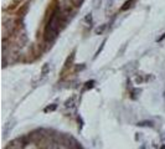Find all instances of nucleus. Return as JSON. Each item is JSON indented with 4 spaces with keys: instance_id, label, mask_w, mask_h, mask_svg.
Segmentation results:
<instances>
[{
    "instance_id": "423d86ee",
    "label": "nucleus",
    "mask_w": 165,
    "mask_h": 149,
    "mask_svg": "<svg viewBox=\"0 0 165 149\" xmlns=\"http://www.w3.org/2000/svg\"><path fill=\"white\" fill-rule=\"evenodd\" d=\"M48 71H50V65L45 63L44 67H42V72H41V74H42V76H46V74L48 73Z\"/></svg>"
},
{
    "instance_id": "9d476101",
    "label": "nucleus",
    "mask_w": 165,
    "mask_h": 149,
    "mask_svg": "<svg viewBox=\"0 0 165 149\" xmlns=\"http://www.w3.org/2000/svg\"><path fill=\"white\" fill-rule=\"evenodd\" d=\"M73 102H75V97H72V98L67 99V101H66V103H65V106H66V107H72V106H73Z\"/></svg>"
},
{
    "instance_id": "1a4fd4ad",
    "label": "nucleus",
    "mask_w": 165,
    "mask_h": 149,
    "mask_svg": "<svg viewBox=\"0 0 165 149\" xmlns=\"http://www.w3.org/2000/svg\"><path fill=\"white\" fill-rule=\"evenodd\" d=\"M71 1H72V4L75 5L76 7H80L82 4H83V1H85V0H71Z\"/></svg>"
},
{
    "instance_id": "f8f14e48",
    "label": "nucleus",
    "mask_w": 165,
    "mask_h": 149,
    "mask_svg": "<svg viewBox=\"0 0 165 149\" xmlns=\"http://www.w3.org/2000/svg\"><path fill=\"white\" fill-rule=\"evenodd\" d=\"M85 20L87 21V22H92V14H87V16H86V18H85Z\"/></svg>"
},
{
    "instance_id": "f03ea898",
    "label": "nucleus",
    "mask_w": 165,
    "mask_h": 149,
    "mask_svg": "<svg viewBox=\"0 0 165 149\" xmlns=\"http://www.w3.org/2000/svg\"><path fill=\"white\" fill-rule=\"evenodd\" d=\"M135 1H137V0H128V1H126V3H124V5L122 6V9H120V10H123V11L128 10L129 7H132V6H133V4H134Z\"/></svg>"
},
{
    "instance_id": "dca6fc26",
    "label": "nucleus",
    "mask_w": 165,
    "mask_h": 149,
    "mask_svg": "<svg viewBox=\"0 0 165 149\" xmlns=\"http://www.w3.org/2000/svg\"><path fill=\"white\" fill-rule=\"evenodd\" d=\"M93 1H94V3H96V1H97V0H93Z\"/></svg>"
},
{
    "instance_id": "9b49d317",
    "label": "nucleus",
    "mask_w": 165,
    "mask_h": 149,
    "mask_svg": "<svg viewBox=\"0 0 165 149\" xmlns=\"http://www.w3.org/2000/svg\"><path fill=\"white\" fill-rule=\"evenodd\" d=\"M104 44H106V41H103V42H102L101 47H100V48H98V51L96 52V56H94V57H97L98 55H100V54H101V51H102V50H103V47H104Z\"/></svg>"
},
{
    "instance_id": "39448f33",
    "label": "nucleus",
    "mask_w": 165,
    "mask_h": 149,
    "mask_svg": "<svg viewBox=\"0 0 165 149\" xmlns=\"http://www.w3.org/2000/svg\"><path fill=\"white\" fill-rule=\"evenodd\" d=\"M104 30H106V24L101 25V26H98V28L96 29V34H97V35H102L103 32H104Z\"/></svg>"
},
{
    "instance_id": "2eb2a0df",
    "label": "nucleus",
    "mask_w": 165,
    "mask_h": 149,
    "mask_svg": "<svg viewBox=\"0 0 165 149\" xmlns=\"http://www.w3.org/2000/svg\"><path fill=\"white\" fill-rule=\"evenodd\" d=\"M140 149H145V147H144V145H143V147H142V148H140Z\"/></svg>"
},
{
    "instance_id": "0eeeda50",
    "label": "nucleus",
    "mask_w": 165,
    "mask_h": 149,
    "mask_svg": "<svg viewBox=\"0 0 165 149\" xmlns=\"http://www.w3.org/2000/svg\"><path fill=\"white\" fill-rule=\"evenodd\" d=\"M94 83H96V82H94L93 80H91V81L86 82V86H85V88H86V89H91V88H93Z\"/></svg>"
},
{
    "instance_id": "ddd939ff",
    "label": "nucleus",
    "mask_w": 165,
    "mask_h": 149,
    "mask_svg": "<svg viewBox=\"0 0 165 149\" xmlns=\"http://www.w3.org/2000/svg\"><path fill=\"white\" fill-rule=\"evenodd\" d=\"M164 39H165V34H164V35H163L161 37H159V39H158V41H163Z\"/></svg>"
},
{
    "instance_id": "6e6552de",
    "label": "nucleus",
    "mask_w": 165,
    "mask_h": 149,
    "mask_svg": "<svg viewBox=\"0 0 165 149\" xmlns=\"http://www.w3.org/2000/svg\"><path fill=\"white\" fill-rule=\"evenodd\" d=\"M57 108V104H51V106H47L45 108V112H54Z\"/></svg>"
},
{
    "instance_id": "7ed1b4c3",
    "label": "nucleus",
    "mask_w": 165,
    "mask_h": 149,
    "mask_svg": "<svg viewBox=\"0 0 165 149\" xmlns=\"http://www.w3.org/2000/svg\"><path fill=\"white\" fill-rule=\"evenodd\" d=\"M137 126L138 127H153L154 123L152 121H143V122H138Z\"/></svg>"
},
{
    "instance_id": "f257e3e1",
    "label": "nucleus",
    "mask_w": 165,
    "mask_h": 149,
    "mask_svg": "<svg viewBox=\"0 0 165 149\" xmlns=\"http://www.w3.org/2000/svg\"><path fill=\"white\" fill-rule=\"evenodd\" d=\"M42 129H39V130H35V132H32V133H30V140H32V142H35V143H40L41 140H42L44 138V134H42Z\"/></svg>"
},
{
    "instance_id": "4468645a",
    "label": "nucleus",
    "mask_w": 165,
    "mask_h": 149,
    "mask_svg": "<svg viewBox=\"0 0 165 149\" xmlns=\"http://www.w3.org/2000/svg\"><path fill=\"white\" fill-rule=\"evenodd\" d=\"M160 149H165V144H164V145H161V147H160Z\"/></svg>"
},
{
    "instance_id": "20e7f679",
    "label": "nucleus",
    "mask_w": 165,
    "mask_h": 149,
    "mask_svg": "<svg viewBox=\"0 0 165 149\" xmlns=\"http://www.w3.org/2000/svg\"><path fill=\"white\" fill-rule=\"evenodd\" d=\"M140 92H142V89H139V88H132V89H130V95H132V98H133V99H135Z\"/></svg>"
}]
</instances>
